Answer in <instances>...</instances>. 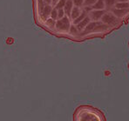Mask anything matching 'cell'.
Wrapping results in <instances>:
<instances>
[{"label": "cell", "mask_w": 129, "mask_h": 121, "mask_svg": "<svg viewBox=\"0 0 129 121\" xmlns=\"http://www.w3.org/2000/svg\"><path fill=\"white\" fill-rule=\"evenodd\" d=\"M100 22L105 24L106 25H107L110 28H115L118 27L122 23V19L114 16L110 11H106V12L100 18Z\"/></svg>", "instance_id": "obj_1"}, {"label": "cell", "mask_w": 129, "mask_h": 121, "mask_svg": "<svg viewBox=\"0 0 129 121\" xmlns=\"http://www.w3.org/2000/svg\"><path fill=\"white\" fill-rule=\"evenodd\" d=\"M71 19L68 16L64 15L62 18L56 20V24H55V28L58 30V31H62V32H68L69 28L71 26Z\"/></svg>", "instance_id": "obj_2"}, {"label": "cell", "mask_w": 129, "mask_h": 121, "mask_svg": "<svg viewBox=\"0 0 129 121\" xmlns=\"http://www.w3.org/2000/svg\"><path fill=\"white\" fill-rule=\"evenodd\" d=\"M106 12V10H92L88 13V17L92 21H100V18Z\"/></svg>", "instance_id": "obj_3"}, {"label": "cell", "mask_w": 129, "mask_h": 121, "mask_svg": "<svg viewBox=\"0 0 129 121\" xmlns=\"http://www.w3.org/2000/svg\"><path fill=\"white\" fill-rule=\"evenodd\" d=\"M128 11H129V9H118V8H114V7H113L112 10H110V11H111L114 16H116L117 18H120V19H123L125 17H127Z\"/></svg>", "instance_id": "obj_4"}, {"label": "cell", "mask_w": 129, "mask_h": 121, "mask_svg": "<svg viewBox=\"0 0 129 121\" xmlns=\"http://www.w3.org/2000/svg\"><path fill=\"white\" fill-rule=\"evenodd\" d=\"M98 23H99V21H92V20H91V21L87 24V25L86 27L84 28V30H83L81 33H82L83 35H87V34L94 32V30H95Z\"/></svg>", "instance_id": "obj_5"}, {"label": "cell", "mask_w": 129, "mask_h": 121, "mask_svg": "<svg viewBox=\"0 0 129 121\" xmlns=\"http://www.w3.org/2000/svg\"><path fill=\"white\" fill-rule=\"evenodd\" d=\"M52 10V6L51 5H46L42 9V12H41V17L44 20H46L48 18H50L51 11Z\"/></svg>", "instance_id": "obj_6"}, {"label": "cell", "mask_w": 129, "mask_h": 121, "mask_svg": "<svg viewBox=\"0 0 129 121\" xmlns=\"http://www.w3.org/2000/svg\"><path fill=\"white\" fill-rule=\"evenodd\" d=\"M81 11H82V8H79V7H77V6H73V9H72L70 17H69L71 21H73L75 18H77L80 15Z\"/></svg>", "instance_id": "obj_7"}, {"label": "cell", "mask_w": 129, "mask_h": 121, "mask_svg": "<svg viewBox=\"0 0 129 121\" xmlns=\"http://www.w3.org/2000/svg\"><path fill=\"white\" fill-rule=\"evenodd\" d=\"M90 21H91L90 18H89L88 15H87V16L82 20V21H80L78 24H76V27L78 28V30H79V32H82V31L84 30V28L86 27V26L87 25V24H88Z\"/></svg>", "instance_id": "obj_8"}, {"label": "cell", "mask_w": 129, "mask_h": 121, "mask_svg": "<svg viewBox=\"0 0 129 121\" xmlns=\"http://www.w3.org/2000/svg\"><path fill=\"white\" fill-rule=\"evenodd\" d=\"M74 6L73 5V0H66V4H64V13H66V16L70 17V14H71V11H72V9L73 7Z\"/></svg>", "instance_id": "obj_9"}, {"label": "cell", "mask_w": 129, "mask_h": 121, "mask_svg": "<svg viewBox=\"0 0 129 121\" xmlns=\"http://www.w3.org/2000/svg\"><path fill=\"white\" fill-rule=\"evenodd\" d=\"M92 10H105V3L104 0H97L94 5H92Z\"/></svg>", "instance_id": "obj_10"}, {"label": "cell", "mask_w": 129, "mask_h": 121, "mask_svg": "<svg viewBox=\"0 0 129 121\" xmlns=\"http://www.w3.org/2000/svg\"><path fill=\"white\" fill-rule=\"evenodd\" d=\"M117 0H104L105 3V10L110 11L114 7V5L116 4Z\"/></svg>", "instance_id": "obj_11"}, {"label": "cell", "mask_w": 129, "mask_h": 121, "mask_svg": "<svg viewBox=\"0 0 129 121\" xmlns=\"http://www.w3.org/2000/svg\"><path fill=\"white\" fill-rule=\"evenodd\" d=\"M87 15H88V13H87L86 11H84V10L82 9V11H81L80 15H79V16L77 18H75V19L73 20V24H75V25H76V24H78L80 21H82V20L84 19L85 18H86Z\"/></svg>", "instance_id": "obj_12"}, {"label": "cell", "mask_w": 129, "mask_h": 121, "mask_svg": "<svg viewBox=\"0 0 129 121\" xmlns=\"http://www.w3.org/2000/svg\"><path fill=\"white\" fill-rule=\"evenodd\" d=\"M114 8L118 9H129V2H119L117 1L114 5Z\"/></svg>", "instance_id": "obj_13"}, {"label": "cell", "mask_w": 129, "mask_h": 121, "mask_svg": "<svg viewBox=\"0 0 129 121\" xmlns=\"http://www.w3.org/2000/svg\"><path fill=\"white\" fill-rule=\"evenodd\" d=\"M68 32H69L70 35H72V36H78L79 33H80L79 31V30H78V28L76 27V25H75V24H71V26H70Z\"/></svg>", "instance_id": "obj_14"}, {"label": "cell", "mask_w": 129, "mask_h": 121, "mask_svg": "<svg viewBox=\"0 0 129 121\" xmlns=\"http://www.w3.org/2000/svg\"><path fill=\"white\" fill-rule=\"evenodd\" d=\"M55 24H56V20L52 19V18H48L45 20V25L48 28H50V29L55 28Z\"/></svg>", "instance_id": "obj_15"}, {"label": "cell", "mask_w": 129, "mask_h": 121, "mask_svg": "<svg viewBox=\"0 0 129 121\" xmlns=\"http://www.w3.org/2000/svg\"><path fill=\"white\" fill-rule=\"evenodd\" d=\"M50 18H52L54 20H57L58 19V10L56 8H52V11H51V14H50Z\"/></svg>", "instance_id": "obj_16"}, {"label": "cell", "mask_w": 129, "mask_h": 121, "mask_svg": "<svg viewBox=\"0 0 129 121\" xmlns=\"http://www.w3.org/2000/svg\"><path fill=\"white\" fill-rule=\"evenodd\" d=\"M73 3L74 6L82 8L83 5H84V0H73Z\"/></svg>", "instance_id": "obj_17"}, {"label": "cell", "mask_w": 129, "mask_h": 121, "mask_svg": "<svg viewBox=\"0 0 129 121\" xmlns=\"http://www.w3.org/2000/svg\"><path fill=\"white\" fill-rule=\"evenodd\" d=\"M66 2V0H59V1L55 5L54 7L57 9V10H58V9H60V8H64Z\"/></svg>", "instance_id": "obj_18"}, {"label": "cell", "mask_w": 129, "mask_h": 121, "mask_svg": "<svg viewBox=\"0 0 129 121\" xmlns=\"http://www.w3.org/2000/svg\"><path fill=\"white\" fill-rule=\"evenodd\" d=\"M97 0H84V5L83 6H92L95 4Z\"/></svg>", "instance_id": "obj_19"}, {"label": "cell", "mask_w": 129, "mask_h": 121, "mask_svg": "<svg viewBox=\"0 0 129 121\" xmlns=\"http://www.w3.org/2000/svg\"><path fill=\"white\" fill-rule=\"evenodd\" d=\"M66 15V13H64V11L63 8H60V9H58V19H59V18H62L63 17Z\"/></svg>", "instance_id": "obj_20"}, {"label": "cell", "mask_w": 129, "mask_h": 121, "mask_svg": "<svg viewBox=\"0 0 129 121\" xmlns=\"http://www.w3.org/2000/svg\"><path fill=\"white\" fill-rule=\"evenodd\" d=\"M44 1H45V3L47 4V5H52V0H44Z\"/></svg>", "instance_id": "obj_21"}, {"label": "cell", "mask_w": 129, "mask_h": 121, "mask_svg": "<svg viewBox=\"0 0 129 121\" xmlns=\"http://www.w3.org/2000/svg\"><path fill=\"white\" fill-rule=\"evenodd\" d=\"M58 1H59V0H52V5H54V6H55V5H56V4L58 3Z\"/></svg>", "instance_id": "obj_22"}, {"label": "cell", "mask_w": 129, "mask_h": 121, "mask_svg": "<svg viewBox=\"0 0 129 121\" xmlns=\"http://www.w3.org/2000/svg\"><path fill=\"white\" fill-rule=\"evenodd\" d=\"M119 2H129V0H117Z\"/></svg>", "instance_id": "obj_23"}]
</instances>
